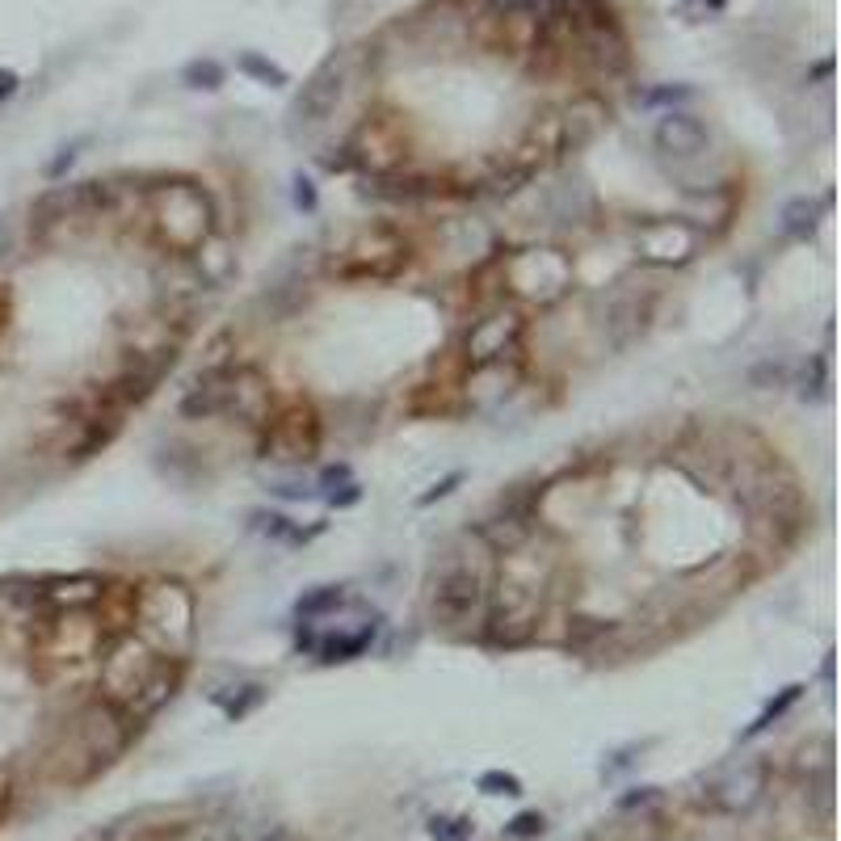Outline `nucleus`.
Instances as JSON below:
<instances>
[{"label":"nucleus","mask_w":841,"mask_h":841,"mask_svg":"<svg viewBox=\"0 0 841 841\" xmlns=\"http://www.w3.org/2000/svg\"><path fill=\"white\" fill-rule=\"evenodd\" d=\"M484 556H492L480 547V556L471 551H446L442 556L438 577L429 581V623L450 635V640H467L476 635L488 614V598H492V568Z\"/></svg>","instance_id":"obj_1"},{"label":"nucleus","mask_w":841,"mask_h":841,"mask_svg":"<svg viewBox=\"0 0 841 841\" xmlns=\"http://www.w3.org/2000/svg\"><path fill=\"white\" fill-rule=\"evenodd\" d=\"M139 733L131 719H126L114 703L105 698H93L84 703L81 712L68 719L60 740V778L68 782H93V778L110 770L118 757L126 754L131 736Z\"/></svg>","instance_id":"obj_2"},{"label":"nucleus","mask_w":841,"mask_h":841,"mask_svg":"<svg viewBox=\"0 0 841 841\" xmlns=\"http://www.w3.org/2000/svg\"><path fill=\"white\" fill-rule=\"evenodd\" d=\"M147 236L168 257H194L215 236L210 194L194 181H160L144 194Z\"/></svg>","instance_id":"obj_3"},{"label":"nucleus","mask_w":841,"mask_h":841,"mask_svg":"<svg viewBox=\"0 0 841 841\" xmlns=\"http://www.w3.org/2000/svg\"><path fill=\"white\" fill-rule=\"evenodd\" d=\"M160 656H189L198 640V602L181 581H147L135 598V631Z\"/></svg>","instance_id":"obj_4"},{"label":"nucleus","mask_w":841,"mask_h":841,"mask_svg":"<svg viewBox=\"0 0 841 841\" xmlns=\"http://www.w3.org/2000/svg\"><path fill=\"white\" fill-rule=\"evenodd\" d=\"M501 282L509 299L518 308H539L551 312L556 303H564L577 270H572V257L556 245H530V249L509 252L501 261Z\"/></svg>","instance_id":"obj_5"},{"label":"nucleus","mask_w":841,"mask_h":841,"mask_svg":"<svg viewBox=\"0 0 841 841\" xmlns=\"http://www.w3.org/2000/svg\"><path fill=\"white\" fill-rule=\"evenodd\" d=\"M413 240L396 228V224H371L362 228L329 261V273L336 282H354V287H375V282H396L399 273L413 266Z\"/></svg>","instance_id":"obj_6"},{"label":"nucleus","mask_w":841,"mask_h":841,"mask_svg":"<svg viewBox=\"0 0 841 841\" xmlns=\"http://www.w3.org/2000/svg\"><path fill=\"white\" fill-rule=\"evenodd\" d=\"M324 446V417L315 413L312 399H287L282 408H273L266 425H261V442L257 455L282 467H303L312 463Z\"/></svg>","instance_id":"obj_7"},{"label":"nucleus","mask_w":841,"mask_h":841,"mask_svg":"<svg viewBox=\"0 0 841 841\" xmlns=\"http://www.w3.org/2000/svg\"><path fill=\"white\" fill-rule=\"evenodd\" d=\"M350 72H354L350 51H333L329 60L315 68L312 76L303 81V89L294 93L291 110H287L291 135H299V131H315V126H324L329 118H333L336 105L345 102V93H350Z\"/></svg>","instance_id":"obj_8"},{"label":"nucleus","mask_w":841,"mask_h":841,"mask_svg":"<svg viewBox=\"0 0 841 841\" xmlns=\"http://www.w3.org/2000/svg\"><path fill=\"white\" fill-rule=\"evenodd\" d=\"M539 501H543V484L534 488H513L505 492L501 501L492 505L476 526V539H480L492 556H509V551H522L534 530H539Z\"/></svg>","instance_id":"obj_9"},{"label":"nucleus","mask_w":841,"mask_h":841,"mask_svg":"<svg viewBox=\"0 0 841 841\" xmlns=\"http://www.w3.org/2000/svg\"><path fill=\"white\" fill-rule=\"evenodd\" d=\"M703 231L691 228L682 215H665V219H644L635 228V257L652 266V270H682L691 266L698 249H703Z\"/></svg>","instance_id":"obj_10"},{"label":"nucleus","mask_w":841,"mask_h":841,"mask_svg":"<svg viewBox=\"0 0 841 841\" xmlns=\"http://www.w3.org/2000/svg\"><path fill=\"white\" fill-rule=\"evenodd\" d=\"M522 336H526V315L522 308H492L488 315H480L476 324H467L463 333V357L467 366H492V362H509V357L522 354Z\"/></svg>","instance_id":"obj_11"},{"label":"nucleus","mask_w":841,"mask_h":841,"mask_svg":"<svg viewBox=\"0 0 841 841\" xmlns=\"http://www.w3.org/2000/svg\"><path fill=\"white\" fill-rule=\"evenodd\" d=\"M652 308H656V299L648 291H631L627 282H619V287H610L602 299H598V308H593V329L602 333L610 350H627L635 345L640 336L648 333V320H652Z\"/></svg>","instance_id":"obj_12"},{"label":"nucleus","mask_w":841,"mask_h":841,"mask_svg":"<svg viewBox=\"0 0 841 841\" xmlns=\"http://www.w3.org/2000/svg\"><path fill=\"white\" fill-rule=\"evenodd\" d=\"M156 656L160 652L147 648L139 635H123V640H110L102 652V677H97V686L105 703H114V707H123L131 694L139 691V682H144L152 665H156Z\"/></svg>","instance_id":"obj_13"},{"label":"nucleus","mask_w":841,"mask_h":841,"mask_svg":"<svg viewBox=\"0 0 841 841\" xmlns=\"http://www.w3.org/2000/svg\"><path fill=\"white\" fill-rule=\"evenodd\" d=\"M766 782H770V761L766 757H740L733 766L715 770L707 778V803L715 812H728V817H745L754 812L761 796H766Z\"/></svg>","instance_id":"obj_14"},{"label":"nucleus","mask_w":841,"mask_h":841,"mask_svg":"<svg viewBox=\"0 0 841 841\" xmlns=\"http://www.w3.org/2000/svg\"><path fill=\"white\" fill-rule=\"evenodd\" d=\"M181 682H186V656H156L152 673L139 682V691L131 694L118 712H123L135 728H144L147 719H156V715L177 698Z\"/></svg>","instance_id":"obj_15"},{"label":"nucleus","mask_w":841,"mask_h":841,"mask_svg":"<svg viewBox=\"0 0 841 841\" xmlns=\"http://www.w3.org/2000/svg\"><path fill=\"white\" fill-rule=\"evenodd\" d=\"M273 408V383L257 366H231V392H228V413L224 417H236L252 425V429H261L266 417H270Z\"/></svg>","instance_id":"obj_16"},{"label":"nucleus","mask_w":841,"mask_h":841,"mask_svg":"<svg viewBox=\"0 0 841 841\" xmlns=\"http://www.w3.org/2000/svg\"><path fill=\"white\" fill-rule=\"evenodd\" d=\"M105 577L97 572H72V577H46L39 581L42 610L46 614H63V610H93L105 593Z\"/></svg>","instance_id":"obj_17"},{"label":"nucleus","mask_w":841,"mask_h":841,"mask_svg":"<svg viewBox=\"0 0 841 841\" xmlns=\"http://www.w3.org/2000/svg\"><path fill=\"white\" fill-rule=\"evenodd\" d=\"M652 144L669 160H698L707 152V126L698 123L691 110H669L652 131Z\"/></svg>","instance_id":"obj_18"},{"label":"nucleus","mask_w":841,"mask_h":841,"mask_svg":"<svg viewBox=\"0 0 841 841\" xmlns=\"http://www.w3.org/2000/svg\"><path fill=\"white\" fill-rule=\"evenodd\" d=\"M228 392H231V366H207L203 375L189 383V392L181 396L177 413L186 420H210L228 413Z\"/></svg>","instance_id":"obj_19"},{"label":"nucleus","mask_w":841,"mask_h":841,"mask_svg":"<svg viewBox=\"0 0 841 841\" xmlns=\"http://www.w3.org/2000/svg\"><path fill=\"white\" fill-rule=\"evenodd\" d=\"M543 210L551 224H568V228H585L598 219V194L585 181H560V186L543 189Z\"/></svg>","instance_id":"obj_20"},{"label":"nucleus","mask_w":841,"mask_h":841,"mask_svg":"<svg viewBox=\"0 0 841 841\" xmlns=\"http://www.w3.org/2000/svg\"><path fill=\"white\" fill-rule=\"evenodd\" d=\"M733 210H736V186H703L691 189V198L682 207V219L703 231V236H712V231H724L733 224Z\"/></svg>","instance_id":"obj_21"},{"label":"nucleus","mask_w":841,"mask_h":841,"mask_svg":"<svg viewBox=\"0 0 841 841\" xmlns=\"http://www.w3.org/2000/svg\"><path fill=\"white\" fill-rule=\"evenodd\" d=\"M362 194L378 198V203H429V198H442L446 189L442 181L417 177V173H375V177H366Z\"/></svg>","instance_id":"obj_22"},{"label":"nucleus","mask_w":841,"mask_h":841,"mask_svg":"<svg viewBox=\"0 0 841 841\" xmlns=\"http://www.w3.org/2000/svg\"><path fill=\"white\" fill-rule=\"evenodd\" d=\"M68 219H81V198L76 186H46L30 203V231L34 236H51L55 228H63Z\"/></svg>","instance_id":"obj_23"},{"label":"nucleus","mask_w":841,"mask_h":841,"mask_svg":"<svg viewBox=\"0 0 841 841\" xmlns=\"http://www.w3.org/2000/svg\"><path fill=\"white\" fill-rule=\"evenodd\" d=\"M375 635H378V619L375 623H362V627L350 631V635H324V640H312V652L320 665H345V661H354V656H362V652L371 648Z\"/></svg>","instance_id":"obj_24"},{"label":"nucleus","mask_w":841,"mask_h":841,"mask_svg":"<svg viewBox=\"0 0 841 841\" xmlns=\"http://www.w3.org/2000/svg\"><path fill=\"white\" fill-rule=\"evenodd\" d=\"M824 210H829V198H808V194H799L791 198L782 215H778V231L787 236V240H812L820 228V219H824Z\"/></svg>","instance_id":"obj_25"},{"label":"nucleus","mask_w":841,"mask_h":841,"mask_svg":"<svg viewBox=\"0 0 841 841\" xmlns=\"http://www.w3.org/2000/svg\"><path fill=\"white\" fill-rule=\"evenodd\" d=\"M614 623L610 619H593V614H572L568 619V648L572 652H598L614 635Z\"/></svg>","instance_id":"obj_26"},{"label":"nucleus","mask_w":841,"mask_h":841,"mask_svg":"<svg viewBox=\"0 0 841 841\" xmlns=\"http://www.w3.org/2000/svg\"><path fill=\"white\" fill-rule=\"evenodd\" d=\"M336 606H345V589L341 585H320V589L303 593V598L294 602V619H299V623H315V619L333 614Z\"/></svg>","instance_id":"obj_27"},{"label":"nucleus","mask_w":841,"mask_h":841,"mask_svg":"<svg viewBox=\"0 0 841 841\" xmlns=\"http://www.w3.org/2000/svg\"><path fill=\"white\" fill-rule=\"evenodd\" d=\"M266 686L261 682H245V686H231V694H215V703L224 707V715H228L231 724L236 719H245V715H252L261 703H266Z\"/></svg>","instance_id":"obj_28"},{"label":"nucleus","mask_w":841,"mask_h":841,"mask_svg":"<svg viewBox=\"0 0 841 841\" xmlns=\"http://www.w3.org/2000/svg\"><path fill=\"white\" fill-rule=\"evenodd\" d=\"M799 694H803V682H791V686H782V691H778V698H770V703L761 707V715H757L754 724H749V728L740 733V740H754V736L766 733V728H770L775 719H782V715H787V712H791V707H796V703H799Z\"/></svg>","instance_id":"obj_29"},{"label":"nucleus","mask_w":841,"mask_h":841,"mask_svg":"<svg viewBox=\"0 0 841 841\" xmlns=\"http://www.w3.org/2000/svg\"><path fill=\"white\" fill-rule=\"evenodd\" d=\"M236 68L249 76V81L257 84H266V89H282V84H291V76H287V68H278L273 60H266L261 51H245L240 60H236Z\"/></svg>","instance_id":"obj_30"},{"label":"nucleus","mask_w":841,"mask_h":841,"mask_svg":"<svg viewBox=\"0 0 841 841\" xmlns=\"http://www.w3.org/2000/svg\"><path fill=\"white\" fill-rule=\"evenodd\" d=\"M181 84L186 89H198V93H215L224 84V63L219 60H189L181 68Z\"/></svg>","instance_id":"obj_31"},{"label":"nucleus","mask_w":841,"mask_h":841,"mask_svg":"<svg viewBox=\"0 0 841 841\" xmlns=\"http://www.w3.org/2000/svg\"><path fill=\"white\" fill-rule=\"evenodd\" d=\"M231 841H299V838L287 824H278V820H240L231 829Z\"/></svg>","instance_id":"obj_32"},{"label":"nucleus","mask_w":841,"mask_h":841,"mask_svg":"<svg viewBox=\"0 0 841 841\" xmlns=\"http://www.w3.org/2000/svg\"><path fill=\"white\" fill-rule=\"evenodd\" d=\"M745 383H749L754 392H778V387H787V383H791V371H787V362H775V357H766V362L749 366Z\"/></svg>","instance_id":"obj_33"},{"label":"nucleus","mask_w":841,"mask_h":841,"mask_svg":"<svg viewBox=\"0 0 841 841\" xmlns=\"http://www.w3.org/2000/svg\"><path fill=\"white\" fill-rule=\"evenodd\" d=\"M89 144H93V135H76L72 144H63L60 152H55V156L42 165V177H46V181H63V177H68V168L81 160V152Z\"/></svg>","instance_id":"obj_34"},{"label":"nucleus","mask_w":841,"mask_h":841,"mask_svg":"<svg viewBox=\"0 0 841 841\" xmlns=\"http://www.w3.org/2000/svg\"><path fill=\"white\" fill-rule=\"evenodd\" d=\"M829 396V357L820 354L808 362V371H803V387H799V399L803 404H820V399Z\"/></svg>","instance_id":"obj_35"},{"label":"nucleus","mask_w":841,"mask_h":841,"mask_svg":"<svg viewBox=\"0 0 841 841\" xmlns=\"http://www.w3.org/2000/svg\"><path fill=\"white\" fill-rule=\"evenodd\" d=\"M497 18H547L556 0H484Z\"/></svg>","instance_id":"obj_36"},{"label":"nucleus","mask_w":841,"mask_h":841,"mask_svg":"<svg viewBox=\"0 0 841 841\" xmlns=\"http://www.w3.org/2000/svg\"><path fill=\"white\" fill-rule=\"evenodd\" d=\"M476 787H480L484 796H497V799H518L526 791L522 787V778L518 775H509V770H484L480 778H476Z\"/></svg>","instance_id":"obj_37"},{"label":"nucleus","mask_w":841,"mask_h":841,"mask_svg":"<svg viewBox=\"0 0 841 841\" xmlns=\"http://www.w3.org/2000/svg\"><path fill=\"white\" fill-rule=\"evenodd\" d=\"M547 833V817L543 812H518V817L505 824V838L513 841H534Z\"/></svg>","instance_id":"obj_38"},{"label":"nucleus","mask_w":841,"mask_h":841,"mask_svg":"<svg viewBox=\"0 0 841 841\" xmlns=\"http://www.w3.org/2000/svg\"><path fill=\"white\" fill-rule=\"evenodd\" d=\"M471 817H434L429 820V838L434 841H467L471 838Z\"/></svg>","instance_id":"obj_39"},{"label":"nucleus","mask_w":841,"mask_h":841,"mask_svg":"<svg viewBox=\"0 0 841 841\" xmlns=\"http://www.w3.org/2000/svg\"><path fill=\"white\" fill-rule=\"evenodd\" d=\"M463 480H467V471H450V476H442V480L434 484V488H429V492H420V497H417V505H420V509H429V505L446 501V497H450V492H455V488H459Z\"/></svg>","instance_id":"obj_40"},{"label":"nucleus","mask_w":841,"mask_h":841,"mask_svg":"<svg viewBox=\"0 0 841 841\" xmlns=\"http://www.w3.org/2000/svg\"><path fill=\"white\" fill-rule=\"evenodd\" d=\"M291 198H294V207L303 210V215H312V210L320 207V194H315L312 177H303V173H294V181H291Z\"/></svg>","instance_id":"obj_41"},{"label":"nucleus","mask_w":841,"mask_h":841,"mask_svg":"<svg viewBox=\"0 0 841 841\" xmlns=\"http://www.w3.org/2000/svg\"><path fill=\"white\" fill-rule=\"evenodd\" d=\"M324 501L333 505V509H350V505L362 501V484L357 480H345V484H333L329 492H324Z\"/></svg>","instance_id":"obj_42"},{"label":"nucleus","mask_w":841,"mask_h":841,"mask_svg":"<svg viewBox=\"0 0 841 841\" xmlns=\"http://www.w3.org/2000/svg\"><path fill=\"white\" fill-rule=\"evenodd\" d=\"M270 492L282 497V501H308V497H315V488H308V484H299V480H270Z\"/></svg>","instance_id":"obj_43"},{"label":"nucleus","mask_w":841,"mask_h":841,"mask_svg":"<svg viewBox=\"0 0 841 841\" xmlns=\"http://www.w3.org/2000/svg\"><path fill=\"white\" fill-rule=\"evenodd\" d=\"M635 754H640V745H627V749L610 754V761H602V778H614V775H623L627 766H635Z\"/></svg>","instance_id":"obj_44"},{"label":"nucleus","mask_w":841,"mask_h":841,"mask_svg":"<svg viewBox=\"0 0 841 841\" xmlns=\"http://www.w3.org/2000/svg\"><path fill=\"white\" fill-rule=\"evenodd\" d=\"M691 97V84H673V89H656L644 97V105H661V102H686Z\"/></svg>","instance_id":"obj_45"},{"label":"nucleus","mask_w":841,"mask_h":841,"mask_svg":"<svg viewBox=\"0 0 841 841\" xmlns=\"http://www.w3.org/2000/svg\"><path fill=\"white\" fill-rule=\"evenodd\" d=\"M345 480H354L350 463H336V467H324V471H320V488H324V492H329L333 484H345Z\"/></svg>","instance_id":"obj_46"},{"label":"nucleus","mask_w":841,"mask_h":841,"mask_svg":"<svg viewBox=\"0 0 841 841\" xmlns=\"http://www.w3.org/2000/svg\"><path fill=\"white\" fill-rule=\"evenodd\" d=\"M13 245H18V231H13V219L9 215H0V261L13 252Z\"/></svg>","instance_id":"obj_47"},{"label":"nucleus","mask_w":841,"mask_h":841,"mask_svg":"<svg viewBox=\"0 0 841 841\" xmlns=\"http://www.w3.org/2000/svg\"><path fill=\"white\" fill-rule=\"evenodd\" d=\"M18 84H21V76L13 72V68H0V102H9V97L18 93Z\"/></svg>","instance_id":"obj_48"},{"label":"nucleus","mask_w":841,"mask_h":841,"mask_svg":"<svg viewBox=\"0 0 841 841\" xmlns=\"http://www.w3.org/2000/svg\"><path fill=\"white\" fill-rule=\"evenodd\" d=\"M652 799H656V787H640V791L619 799V808H640V803H652Z\"/></svg>","instance_id":"obj_49"},{"label":"nucleus","mask_w":841,"mask_h":841,"mask_svg":"<svg viewBox=\"0 0 841 841\" xmlns=\"http://www.w3.org/2000/svg\"><path fill=\"white\" fill-rule=\"evenodd\" d=\"M820 677H824V686H833V652L824 656V669H820Z\"/></svg>","instance_id":"obj_50"},{"label":"nucleus","mask_w":841,"mask_h":841,"mask_svg":"<svg viewBox=\"0 0 841 841\" xmlns=\"http://www.w3.org/2000/svg\"><path fill=\"white\" fill-rule=\"evenodd\" d=\"M4 803H9V787H4V778H0V817H4Z\"/></svg>","instance_id":"obj_51"},{"label":"nucleus","mask_w":841,"mask_h":841,"mask_svg":"<svg viewBox=\"0 0 841 841\" xmlns=\"http://www.w3.org/2000/svg\"><path fill=\"white\" fill-rule=\"evenodd\" d=\"M707 4H712V9H724V0H707Z\"/></svg>","instance_id":"obj_52"}]
</instances>
